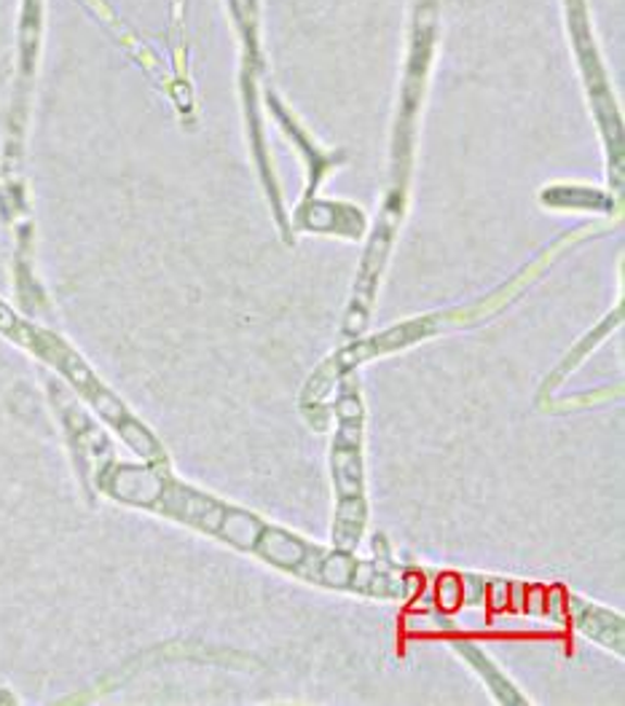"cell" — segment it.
Wrapping results in <instances>:
<instances>
[{"instance_id":"1","label":"cell","mask_w":625,"mask_h":706,"mask_svg":"<svg viewBox=\"0 0 625 706\" xmlns=\"http://www.w3.org/2000/svg\"><path fill=\"white\" fill-rule=\"evenodd\" d=\"M341 414V430H338L334 449V470L336 487L341 494V508H338V549H352L358 543L360 527H363V500H360V403L354 398H343L338 403Z\"/></svg>"},{"instance_id":"2","label":"cell","mask_w":625,"mask_h":706,"mask_svg":"<svg viewBox=\"0 0 625 706\" xmlns=\"http://www.w3.org/2000/svg\"><path fill=\"white\" fill-rule=\"evenodd\" d=\"M255 549L261 551V556H266L268 562L279 567H290V569H301V562L309 559V549L292 534L283 532V529H266L258 534Z\"/></svg>"},{"instance_id":"3","label":"cell","mask_w":625,"mask_h":706,"mask_svg":"<svg viewBox=\"0 0 625 706\" xmlns=\"http://www.w3.org/2000/svg\"><path fill=\"white\" fill-rule=\"evenodd\" d=\"M263 532V524L258 518H252L242 510H226L221 527H217L215 534H221L223 540L234 545H242V549H255L258 534Z\"/></svg>"},{"instance_id":"4","label":"cell","mask_w":625,"mask_h":706,"mask_svg":"<svg viewBox=\"0 0 625 706\" xmlns=\"http://www.w3.org/2000/svg\"><path fill=\"white\" fill-rule=\"evenodd\" d=\"M354 562H349L347 556H334V559L323 562V580L330 585H347L352 583Z\"/></svg>"}]
</instances>
